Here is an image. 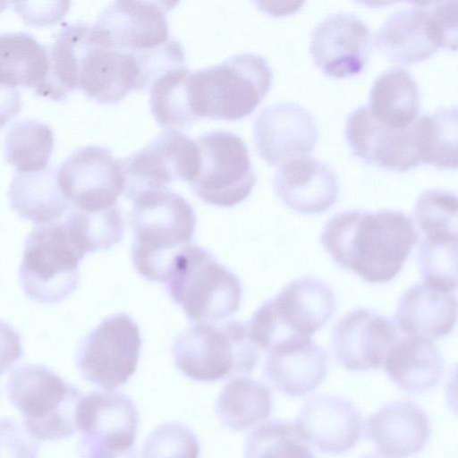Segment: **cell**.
<instances>
[{
    "label": "cell",
    "instance_id": "obj_1",
    "mask_svg": "<svg viewBox=\"0 0 458 458\" xmlns=\"http://www.w3.org/2000/svg\"><path fill=\"white\" fill-rule=\"evenodd\" d=\"M418 240L411 217L392 209L337 213L320 234L321 244L336 264L372 284L393 280Z\"/></svg>",
    "mask_w": 458,
    "mask_h": 458
},
{
    "label": "cell",
    "instance_id": "obj_8",
    "mask_svg": "<svg viewBox=\"0 0 458 458\" xmlns=\"http://www.w3.org/2000/svg\"><path fill=\"white\" fill-rule=\"evenodd\" d=\"M8 397L38 440H60L77 430L81 391L44 365L16 368L7 384Z\"/></svg>",
    "mask_w": 458,
    "mask_h": 458
},
{
    "label": "cell",
    "instance_id": "obj_4",
    "mask_svg": "<svg viewBox=\"0 0 458 458\" xmlns=\"http://www.w3.org/2000/svg\"><path fill=\"white\" fill-rule=\"evenodd\" d=\"M272 80L273 71L267 59L250 52L190 72L188 91L191 112L197 121L242 119L262 101Z\"/></svg>",
    "mask_w": 458,
    "mask_h": 458
},
{
    "label": "cell",
    "instance_id": "obj_43",
    "mask_svg": "<svg viewBox=\"0 0 458 458\" xmlns=\"http://www.w3.org/2000/svg\"><path fill=\"white\" fill-rule=\"evenodd\" d=\"M361 458H386V457H383V456L377 455V454H367Z\"/></svg>",
    "mask_w": 458,
    "mask_h": 458
},
{
    "label": "cell",
    "instance_id": "obj_5",
    "mask_svg": "<svg viewBox=\"0 0 458 458\" xmlns=\"http://www.w3.org/2000/svg\"><path fill=\"white\" fill-rule=\"evenodd\" d=\"M166 290L195 323H216L232 316L242 298L238 276L207 250L189 245L174 258Z\"/></svg>",
    "mask_w": 458,
    "mask_h": 458
},
{
    "label": "cell",
    "instance_id": "obj_15",
    "mask_svg": "<svg viewBox=\"0 0 458 458\" xmlns=\"http://www.w3.org/2000/svg\"><path fill=\"white\" fill-rule=\"evenodd\" d=\"M375 45L399 64L423 61L440 47L454 49L447 21L436 2L414 3L391 13L376 31Z\"/></svg>",
    "mask_w": 458,
    "mask_h": 458
},
{
    "label": "cell",
    "instance_id": "obj_20",
    "mask_svg": "<svg viewBox=\"0 0 458 458\" xmlns=\"http://www.w3.org/2000/svg\"><path fill=\"white\" fill-rule=\"evenodd\" d=\"M395 325L369 309L344 315L332 332V348L338 362L351 371H366L383 366L389 350L399 340Z\"/></svg>",
    "mask_w": 458,
    "mask_h": 458
},
{
    "label": "cell",
    "instance_id": "obj_37",
    "mask_svg": "<svg viewBox=\"0 0 458 458\" xmlns=\"http://www.w3.org/2000/svg\"><path fill=\"white\" fill-rule=\"evenodd\" d=\"M425 284L454 292L457 286V238H425L418 251Z\"/></svg>",
    "mask_w": 458,
    "mask_h": 458
},
{
    "label": "cell",
    "instance_id": "obj_38",
    "mask_svg": "<svg viewBox=\"0 0 458 458\" xmlns=\"http://www.w3.org/2000/svg\"><path fill=\"white\" fill-rule=\"evenodd\" d=\"M196 435L179 422H166L155 428L146 438L142 458H199Z\"/></svg>",
    "mask_w": 458,
    "mask_h": 458
},
{
    "label": "cell",
    "instance_id": "obj_41",
    "mask_svg": "<svg viewBox=\"0 0 458 458\" xmlns=\"http://www.w3.org/2000/svg\"><path fill=\"white\" fill-rule=\"evenodd\" d=\"M53 2H51L52 4ZM50 4V5H51ZM61 2H57L54 6H38L37 2H15L16 11L23 17V19L30 24L33 25H45L55 23V21L46 15L48 13L63 14L66 13L70 2H64L61 6H58Z\"/></svg>",
    "mask_w": 458,
    "mask_h": 458
},
{
    "label": "cell",
    "instance_id": "obj_27",
    "mask_svg": "<svg viewBox=\"0 0 458 458\" xmlns=\"http://www.w3.org/2000/svg\"><path fill=\"white\" fill-rule=\"evenodd\" d=\"M8 196L19 216L37 226L60 220L71 207L59 188L55 166L30 173L15 171Z\"/></svg>",
    "mask_w": 458,
    "mask_h": 458
},
{
    "label": "cell",
    "instance_id": "obj_13",
    "mask_svg": "<svg viewBox=\"0 0 458 458\" xmlns=\"http://www.w3.org/2000/svg\"><path fill=\"white\" fill-rule=\"evenodd\" d=\"M130 199L152 191L168 190L176 181L188 183L197 174L199 152L195 140L176 130H165L148 145L120 159Z\"/></svg>",
    "mask_w": 458,
    "mask_h": 458
},
{
    "label": "cell",
    "instance_id": "obj_17",
    "mask_svg": "<svg viewBox=\"0 0 458 458\" xmlns=\"http://www.w3.org/2000/svg\"><path fill=\"white\" fill-rule=\"evenodd\" d=\"M344 134L352 152L367 164L399 172L420 164L414 122L405 128H394L361 105L348 114Z\"/></svg>",
    "mask_w": 458,
    "mask_h": 458
},
{
    "label": "cell",
    "instance_id": "obj_39",
    "mask_svg": "<svg viewBox=\"0 0 458 458\" xmlns=\"http://www.w3.org/2000/svg\"><path fill=\"white\" fill-rule=\"evenodd\" d=\"M40 445L18 421L0 419V458H38Z\"/></svg>",
    "mask_w": 458,
    "mask_h": 458
},
{
    "label": "cell",
    "instance_id": "obj_21",
    "mask_svg": "<svg viewBox=\"0 0 458 458\" xmlns=\"http://www.w3.org/2000/svg\"><path fill=\"white\" fill-rule=\"evenodd\" d=\"M295 426L307 442L319 451L340 454L351 450L360 440L362 417L349 400L332 394H319L301 407Z\"/></svg>",
    "mask_w": 458,
    "mask_h": 458
},
{
    "label": "cell",
    "instance_id": "obj_42",
    "mask_svg": "<svg viewBox=\"0 0 458 458\" xmlns=\"http://www.w3.org/2000/svg\"><path fill=\"white\" fill-rule=\"evenodd\" d=\"M21 108V96L18 88L0 85V128L11 121Z\"/></svg>",
    "mask_w": 458,
    "mask_h": 458
},
{
    "label": "cell",
    "instance_id": "obj_2",
    "mask_svg": "<svg viewBox=\"0 0 458 458\" xmlns=\"http://www.w3.org/2000/svg\"><path fill=\"white\" fill-rule=\"evenodd\" d=\"M58 60L68 88L98 104H116L130 91L144 90L135 54L108 45L88 22L61 28Z\"/></svg>",
    "mask_w": 458,
    "mask_h": 458
},
{
    "label": "cell",
    "instance_id": "obj_14",
    "mask_svg": "<svg viewBox=\"0 0 458 458\" xmlns=\"http://www.w3.org/2000/svg\"><path fill=\"white\" fill-rule=\"evenodd\" d=\"M59 188L72 208L98 213L117 206L124 176L110 149L89 145L74 150L57 168Z\"/></svg>",
    "mask_w": 458,
    "mask_h": 458
},
{
    "label": "cell",
    "instance_id": "obj_23",
    "mask_svg": "<svg viewBox=\"0 0 458 458\" xmlns=\"http://www.w3.org/2000/svg\"><path fill=\"white\" fill-rule=\"evenodd\" d=\"M267 352L265 376L284 394L305 395L315 390L327 377V354L310 337L280 343Z\"/></svg>",
    "mask_w": 458,
    "mask_h": 458
},
{
    "label": "cell",
    "instance_id": "obj_18",
    "mask_svg": "<svg viewBox=\"0 0 458 458\" xmlns=\"http://www.w3.org/2000/svg\"><path fill=\"white\" fill-rule=\"evenodd\" d=\"M370 45L367 23L353 13L337 12L326 16L315 27L310 52L314 64L325 74L345 78L362 72Z\"/></svg>",
    "mask_w": 458,
    "mask_h": 458
},
{
    "label": "cell",
    "instance_id": "obj_24",
    "mask_svg": "<svg viewBox=\"0 0 458 458\" xmlns=\"http://www.w3.org/2000/svg\"><path fill=\"white\" fill-rule=\"evenodd\" d=\"M431 432L425 411L403 400L390 403L374 412L366 422V435L386 458H408L420 453Z\"/></svg>",
    "mask_w": 458,
    "mask_h": 458
},
{
    "label": "cell",
    "instance_id": "obj_11",
    "mask_svg": "<svg viewBox=\"0 0 458 458\" xmlns=\"http://www.w3.org/2000/svg\"><path fill=\"white\" fill-rule=\"evenodd\" d=\"M141 343L131 317L123 312L109 316L81 341L76 366L85 380L112 392L134 374Z\"/></svg>",
    "mask_w": 458,
    "mask_h": 458
},
{
    "label": "cell",
    "instance_id": "obj_33",
    "mask_svg": "<svg viewBox=\"0 0 458 458\" xmlns=\"http://www.w3.org/2000/svg\"><path fill=\"white\" fill-rule=\"evenodd\" d=\"M190 71L172 69L158 77L149 88L150 110L157 123L166 130L186 129L197 122L188 91Z\"/></svg>",
    "mask_w": 458,
    "mask_h": 458
},
{
    "label": "cell",
    "instance_id": "obj_34",
    "mask_svg": "<svg viewBox=\"0 0 458 458\" xmlns=\"http://www.w3.org/2000/svg\"><path fill=\"white\" fill-rule=\"evenodd\" d=\"M64 216L72 242L84 255L108 250L123 238L124 221L118 206L98 213H84L70 207Z\"/></svg>",
    "mask_w": 458,
    "mask_h": 458
},
{
    "label": "cell",
    "instance_id": "obj_22",
    "mask_svg": "<svg viewBox=\"0 0 458 458\" xmlns=\"http://www.w3.org/2000/svg\"><path fill=\"white\" fill-rule=\"evenodd\" d=\"M273 184L276 196L286 207L304 215L329 209L340 191L335 171L327 164L307 155L281 165Z\"/></svg>",
    "mask_w": 458,
    "mask_h": 458
},
{
    "label": "cell",
    "instance_id": "obj_30",
    "mask_svg": "<svg viewBox=\"0 0 458 458\" xmlns=\"http://www.w3.org/2000/svg\"><path fill=\"white\" fill-rule=\"evenodd\" d=\"M272 407L271 392L266 385L249 377H237L223 387L216 412L224 427L245 431L266 420Z\"/></svg>",
    "mask_w": 458,
    "mask_h": 458
},
{
    "label": "cell",
    "instance_id": "obj_12",
    "mask_svg": "<svg viewBox=\"0 0 458 458\" xmlns=\"http://www.w3.org/2000/svg\"><path fill=\"white\" fill-rule=\"evenodd\" d=\"M76 422L81 458H137L139 413L128 395L113 391L82 395Z\"/></svg>",
    "mask_w": 458,
    "mask_h": 458
},
{
    "label": "cell",
    "instance_id": "obj_32",
    "mask_svg": "<svg viewBox=\"0 0 458 458\" xmlns=\"http://www.w3.org/2000/svg\"><path fill=\"white\" fill-rule=\"evenodd\" d=\"M54 145L55 136L50 126L34 119L20 121L6 133L4 156L15 171L37 172L47 166Z\"/></svg>",
    "mask_w": 458,
    "mask_h": 458
},
{
    "label": "cell",
    "instance_id": "obj_6",
    "mask_svg": "<svg viewBox=\"0 0 458 458\" xmlns=\"http://www.w3.org/2000/svg\"><path fill=\"white\" fill-rule=\"evenodd\" d=\"M172 353L179 370L199 382L250 373L259 359L247 324L236 320L193 324L177 335Z\"/></svg>",
    "mask_w": 458,
    "mask_h": 458
},
{
    "label": "cell",
    "instance_id": "obj_7",
    "mask_svg": "<svg viewBox=\"0 0 458 458\" xmlns=\"http://www.w3.org/2000/svg\"><path fill=\"white\" fill-rule=\"evenodd\" d=\"M335 307V295L327 284L303 276L256 310L247 323L249 334L259 349L268 352L284 341L310 337L330 320Z\"/></svg>",
    "mask_w": 458,
    "mask_h": 458
},
{
    "label": "cell",
    "instance_id": "obj_29",
    "mask_svg": "<svg viewBox=\"0 0 458 458\" xmlns=\"http://www.w3.org/2000/svg\"><path fill=\"white\" fill-rule=\"evenodd\" d=\"M50 69L49 47L27 32L0 33V85L38 93Z\"/></svg>",
    "mask_w": 458,
    "mask_h": 458
},
{
    "label": "cell",
    "instance_id": "obj_3",
    "mask_svg": "<svg viewBox=\"0 0 458 458\" xmlns=\"http://www.w3.org/2000/svg\"><path fill=\"white\" fill-rule=\"evenodd\" d=\"M131 200L133 266L146 279L165 283L174 258L193 238L194 209L169 190L143 192Z\"/></svg>",
    "mask_w": 458,
    "mask_h": 458
},
{
    "label": "cell",
    "instance_id": "obj_35",
    "mask_svg": "<svg viewBox=\"0 0 458 458\" xmlns=\"http://www.w3.org/2000/svg\"><path fill=\"white\" fill-rule=\"evenodd\" d=\"M244 458H316L295 424L272 420L261 424L246 439Z\"/></svg>",
    "mask_w": 458,
    "mask_h": 458
},
{
    "label": "cell",
    "instance_id": "obj_26",
    "mask_svg": "<svg viewBox=\"0 0 458 458\" xmlns=\"http://www.w3.org/2000/svg\"><path fill=\"white\" fill-rule=\"evenodd\" d=\"M383 367L401 390L420 394L438 384L444 370V360L431 340L406 335L399 338L389 350Z\"/></svg>",
    "mask_w": 458,
    "mask_h": 458
},
{
    "label": "cell",
    "instance_id": "obj_40",
    "mask_svg": "<svg viewBox=\"0 0 458 458\" xmlns=\"http://www.w3.org/2000/svg\"><path fill=\"white\" fill-rule=\"evenodd\" d=\"M23 356L20 333L0 320V376L10 370Z\"/></svg>",
    "mask_w": 458,
    "mask_h": 458
},
{
    "label": "cell",
    "instance_id": "obj_25",
    "mask_svg": "<svg viewBox=\"0 0 458 458\" xmlns=\"http://www.w3.org/2000/svg\"><path fill=\"white\" fill-rule=\"evenodd\" d=\"M456 317L454 292L425 283L413 284L402 294L394 316L403 333L429 340L449 335Z\"/></svg>",
    "mask_w": 458,
    "mask_h": 458
},
{
    "label": "cell",
    "instance_id": "obj_36",
    "mask_svg": "<svg viewBox=\"0 0 458 458\" xmlns=\"http://www.w3.org/2000/svg\"><path fill=\"white\" fill-rule=\"evenodd\" d=\"M457 196L428 189L417 198L414 217L425 238H457Z\"/></svg>",
    "mask_w": 458,
    "mask_h": 458
},
{
    "label": "cell",
    "instance_id": "obj_9",
    "mask_svg": "<svg viewBox=\"0 0 458 458\" xmlns=\"http://www.w3.org/2000/svg\"><path fill=\"white\" fill-rule=\"evenodd\" d=\"M84 254L63 221L38 225L27 236L19 270L21 288L38 303H58L77 288Z\"/></svg>",
    "mask_w": 458,
    "mask_h": 458
},
{
    "label": "cell",
    "instance_id": "obj_10",
    "mask_svg": "<svg viewBox=\"0 0 458 458\" xmlns=\"http://www.w3.org/2000/svg\"><path fill=\"white\" fill-rule=\"evenodd\" d=\"M199 164L189 182L202 201L231 208L251 193L257 176L245 142L237 134L225 131L206 132L195 140Z\"/></svg>",
    "mask_w": 458,
    "mask_h": 458
},
{
    "label": "cell",
    "instance_id": "obj_31",
    "mask_svg": "<svg viewBox=\"0 0 458 458\" xmlns=\"http://www.w3.org/2000/svg\"><path fill=\"white\" fill-rule=\"evenodd\" d=\"M420 162L440 169L457 166V107L444 106L414 121Z\"/></svg>",
    "mask_w": 458,
    "mask_h": 458
},
{
    "label": "cell",
    "instance_id": "obj_28",
    "mask_svg": "<svg viewBox=\"0 0 458 458\" xmlns=\"http://www.w3.org/2000/svg\"><path fill=\"white\" fill-rule=\"evenodd\" d=\"M420 101L419 85L411 73L403 67H391L375 79L367 106L378 121L401 129L419 116Z\"/></svg>",
    "mask_w": 458,
    "mask_h": 458
},
{
    "label": "cell",
    "instance_id": "obj_19",
    "mask_svg": "<svg viewBox=\"0 0 458 458\" xmlns=\"http://www.w3.org/2000/svg\"><path fill=\"white\" fill-rule=\"evenodd\" d=\"M253 139L259 155L268 164L281 165L310 153L318 139L311 113L295 102L264 107L254 119Z\"/></svg>",
    "mask_w": 458,
    "mask_h": 458
},
{
    "label": "cell",
    "instance_id": "obj_16",
    "mask_svg": "<svg viewBox=\"0 0 458 458\" xmlns=\"http://www.w3.org/2000/svg\"><path fill=\"white\" fill-rule=\"evenodd\" d=\"M169 1H114L99 14L93 27L108 45L139 54L165 44L171 38Z\"/></svg>",
    "mask_w": 458,
    "mask_h": 458
}]
</instances>
